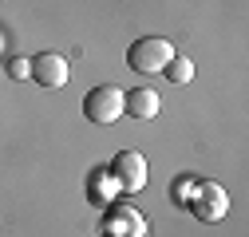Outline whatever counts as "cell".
<instances>
[{
  "instance_id": "277c9868",
  "label": "cell",
  "mask_w": 249,
  "mask_h": 237,
  "mask_svg": "<svg viewBox=\"0 0 249 237\" xmlns=\"http://www.w3.org/2000/svg\"><path fill=\"white\" fill-rule=\"evenodd\" d=\"M111 178L119 182L123 194H139L146 186V158L139 151H119L111 162Z\"/></svg>"
},
{
  "instance_id": "8fae6325",
  "label": "cell",
  "mask_w": 249,
  "mask_h": 237,
  "mask_svg": "<svg viewBox=\"0 0 249 237\" xmlns=\"http://www.w3.org/2000/svg\"><path fill=\"white\" fill-rule=\"evenodd\" d=\"M194 186H198V178H178V202H190V194H194Z\"/></svg>"
},
{
  "instance_id": "ba28073f",
  "label": "cell",
  "mask_w": 249,
  "mask_h": 237,
  "mask_svg": "<svg viewBox=\"0 0 249 237\" xmlns=\"http://www.w3.org/2000/svg\"><path fill=\"white\" fill-rule=\"evenodd\" d=\"M127 111H131V118H159L162 99H159L154 87H135V91L127 95Z\"/></svg>"
},
{
  "instance_id": "7c38bea8",
  "label": "cell",
  "mask_w": 249,
  "mask_h": 237,
  "mask_svg": "<svg viewBox=\"0 0 249 237\" xmlns=\"http://www.w3.org/2000/svg\"><path fill=\"white\" fill-rule=\"evenodd\" d=\"M0 55H4V36H0Z\"/></svg>"
},
{
  "instance_id": "9c48e42d",
  "label": "cell",
  "mask_w": 249,
  "mask_h": 237,
  "mask_svg": "<svg viewBox=\"0 0 249 237\" xmlns=\"http://www.w3.org/2000/svg\"><path fill=\"white\" fill-rule=\"evenodd\" d=\"M162 71H166V79H170L174 87H190V83H194V59H190V55H174Z\"/></svg>"
},
{
  "instance_id": "5b68a950",
  "label": "cell",
  "mask_w": 249,
  "mask_h": 237,
  "mask_svg": "<svg viewBox=\"0 0 249 237\" xmlns=\"http://www.w3.org/2000/svg\"><path fill=\"white\" fill-rule=\"evenodd\" d=\"M103 237H146V218L135 210V205H107V218H103Z\"/></svg>"
},
{
  "instance_id": "6da1fadb",
  "label": "cell",
  "mask_w": 249,
  "mask_h": 237,
  "mask_svg": "<svg viewBox=\"0 0 249 237\" xmlns=\"http://www.w3.org/2000/svg\"><path fill=\"white\" fill-rule=\"evenodd\" d=\"M174 55H178V51H174L170 40H162V36H142V40H135V44L127 48V64H131L135 71H142V75H159Z\"/></svg>"
},
{
  "instance_id": "7a4b0ae2",
  "label": "cell",
  "mask_w": 249,
  "mask_h": 237,
  "mask_svg": "<svg viewBox=\"0 0 249 237\" xmlns=\"http://www.w3.org/2000/svg\"><path fill=\"white\" fill-rule=\"evenodd\" d=\"M186 205L194 210V218H198V221L213 225V221H226V214H230V194H226V186H222V182L198 178V186H194V194H190V202H186Z\"/></svg>"
},
{
  "instance_id": "30bf717a",
  "label": "cell",
  "mask_w": 249,
  "mask_h": 237,
  "mask_svg": "<svg viewBox=\"0 0 249 237\" xmlns=\"http://www.w3.org/2000/svg\"><path fill=\"white\" fill-rule=\"evenodd\" d=\"M8 75H12V79H32V59H28V55L8 59Z\"/></svg>"
},
{
  "instance_id": "52a82bcc",
  "label": "cell",
  "mask_w": 249,
  "mask_h": 237,
  "mask_svg": "<svg viewBox=\"0 0 249 237\" xmlns=\"http://www.w3.org/2000/svg\"><path fill=\"white\" fill-rule=\"evenodd\" d=\"M123 190H119V182L111 178V170H91V178H87V202L91 205H111L115 198H119Z\"/></svg>"
},
{
  "instance_id": "8992f818",
  "label": "cell",
  "mask_w": 249,
  "mask_h": 237,
  "mask_svg": "<svg viewBox=\"0 0 249 237\" xmlns=\"http://www.w3.org/2000/svg\"><path fill=\"white\" fill-rule=\"evenodd\" d=\"M68 75H71V68H68V55H59V51H40V55H32V79L40 83V87H68Z\"/></svg>"
},
{
  "instance_id": "3957f363",
  "label": "cell",
  "mask_w": 249,
  "mask_h": 237,
  "mask_svg": "<svg viewBox=\"0 0 249 237\" xmlns=\"http://www.w3.org/2000/svg\"><path fill=\"white\" fill-rule=\"evenodd\" d=\"M83 115L91 123H115V118L127 115V91L115 83H103V87H91L87 99H83Z\"/></svg>"
}]
</instances>
